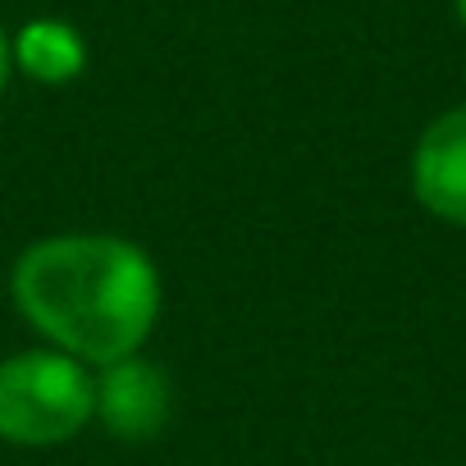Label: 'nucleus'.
I'll use <instances>...</instances> for the list:
<instances>
[{"label":"nucleus","instance_id":"nucleus-1","mask_svg":"<svg viewBox=\"0 0 466 466\" xmlns=\"http://www.w3.org/2000/svg\"><path fill=\"white\" fill-rule=\"evenodd\" d=\"M19 316L46 348L101 370L142 352L160 320V270L119 233H51L10 270Z\"/></svg>","mask_w":466,"mask_h":466},{"label":"nucleus","instance_id":"nucleus-2","mask_svg":"<svg viewBox=\"0 0 466 466\" xmlns=\"http://www.w3.org/2000/svg\"><path fill=\"white\" fill-rule=\"evenodd\" d=\"M96 416V375L69 352L24 348L0 361V439L19 448H56Z\"/></svg>","mask_w":466,"mask_h":466},{"label":"nucleus","instance_id":"nucleus-3","mask_svg":"<svg viewBox=\"0 0 466 466\" xmlns=\"http://www.w3.org/2000/svg\"><path fill=\"white\" fill-rule=\"evenodd\" d=\"M169 411H174L169 375L142 352L96 370V416L92 420H101L106 434L124 443H147L169 425Z\"/></svg>","mask_w":466,"mask_h":466},{"label":"nucleus","instance_id":"nucleus-4","mask_svg":"<svg viewBox=\"0 0 466 466\" xmlns=\"http://www.w3.org/2000/svg\"><path fill=\"white\" fill-rule=\"evenodd\" d=\"M411 192L443 219L466 228V106L439 115L411 151Z\"/></svg>","mask_w":466,"mask_h":466},{"label":"nucleus","instance_id":"nucleus-5","mask_svg":"<svg viewBox=\"0 0 466 466\" xmlns=\"http://www.w3.org/2000/svg\"><path fill=\"white\" fill-rule=\"evenodd\" d=\"M10 51H15V69L42 87H65L87 69V42L65 19H28L10 37Z\"/></svg>","mask_w":466,"mask_h":466},{"label":"nucleus","instance_id":"nucleus-6","mask_svg":"<svg viewBox=\"0 0 466 466\" xmlns=\"http://www.w3.org/2000/svg\"><path fill=\"white\" fill-rule=\"evenodd\" d=\"M10 74H15V51H10V33L0 28V96L10 87Z\"/></svg>","mask_w":466,"mask_h":466},{"label":"nucleus","instance_id":"nucleus-7","mask_svg":"<svg viewBox=\"0 0 466 466\" xmlns=\"http://www.w3.org/2000/svg\"><path fill=\"white\" fill-rule=\"evenodd\" d=\"M452 5H457V19L466 24V0H452Z\"/></svg>","mask_w":466,"mask_h":466}]
</instances>
